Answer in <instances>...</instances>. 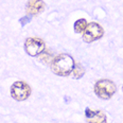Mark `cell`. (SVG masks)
Returning <instances> with one entry per match:
<instances>
[{"mask_svg": "<svg viewBox=\"0 0 123 123\" xmlns=\"http://www.w3.org/2000/svg\"><path fill=\"white\" fill-rule=\"evenodd\" d=\"M74 65L75 63L72 56L62 53L51 61V70L60 76H68L72 73Z\"/></svg>", "mask_w": 123, "mask_h": 123, "instance_id": "1", "label": "cell"}, {"mask_svg": "<svg viewBox=\"0 0 123 123\" xmlns=\"http://www.w3.org/2000/svg\"><path fill=\"white\" fill-rule=\"evenodd\" d=\"M117 90L116 84L111 80H99L94 84L93 87V91L100 99L103 100H108L111 99L112 96L115 94V92Z\"/></svg>", "mask_w": 123, "mask_h": 123, "instance_id": "2", "label": "cell"}, {"mask_svg": "<svg viewBox=\"0 0 123 123\" xmlns=\"http://www.w3.org/2000/svg\"><path fill=\"white\" fill-rule=\"evenodd\" d=\"M31 87L25 82L17 81L11 87V96L16 101H25L30 97Z\"/></svg>", "mask_w": 123, "mask_h": 123, "instance_id": "3", "label": "cell"}, {"mask_svg": "<svg viewBox=\"0 0 123 123\" xmlns=\"http://www.w3.org/2000/svg\"><path fill=\"white\" fill-rule=\"evenodd\" d=\"M45 42L37 37H30L25 42V50L31 56H37L45 51Z\"/></svg>", "mask_w": 123, "mask_h": 123, "instance_id": "4", "label": "cell"}, {"mask_svg": "<svg viewBox=\"0 0 123 123\" xmlns=\"http://www.w3.org/2000/svg\"><path fill=\"white\" fill-rule=\"evenodd\" d=\"M104 35V30L97 22H90L87 25V28L83 33V39L85 43H92L100 39Z\"/></svg>", "mask_w": 123, "mask_h": 123, "instance_id": "5", "label": "cell"}, {"mask_svg": "<svg viewBox=\"0 0 123 123\" xmlns=\"http://www.w3.org/2000/svg\"><path fill=\"white\" fill-rule=\"evenodd\" d=\"M85 117L87 123H106V116L101 111H91L90 108H86Z\"/></svg>", "mask_w": 123, "mask_h": 123, "instance_id": "6", "label": "cell"}, {"mask_svg": "<svg viewBox=\"0 0 123 123\" xmlns=\"http://www.w3.org/2000/svg\"><path fill=\"white\" fill-rule=\"evenodd\" d=\"M45 9V2L43 0H29L25 6L29 15H38Z\"/></svg>", "mask_w": 123, "mask_h": 123, "instance_id": "7", "label": "cell"}, {"mask_svg": "<svg viewBox=\"0 0 123 123\" xmlns=\"http://www.w3.org/2000/svg\"><path fill=\"white\" fill-rule=\"evenodd\" d=\"M87 21L86 19L84 18H81L79 20H76L75 22H74V32L75 33H84V31H85V29L87 28Z\"/></svg>", "mask_w": 123, "mask_h": 123, "instance_id": "8", "label": "cell"}, {"mask_svg": "<svg viewBox=\"0 0 123 123\" xmlns=\"http://www.w3.org/2000/svg\"><path fill=\"white\" fill-rule=\"evenodd\" d=\"M72 73H73V76L75 79H81L82 76L84 75V73H85V69H84V67L81 65V64H75Z\"/></svg>", "mask_w": 123, "mask_h": 123, "instance_id": "9", "label": "cell"}, {"mask_svg": "<svg viewBox=\"0 0 123 123\" xmlns=\"http://www.w3.org/2000/svg\"><path fill=\"white\" fill-rule=\"evenodd\" d=\"M27 22H30V16H25L20 19V24H21V25H25Z\"/></svg>", "mask_w": 123, "mask_h": 123, "instance_id": "10", "label": "cell"}, {"mask_svg": "<svg viewBox=\"0 0 123 123\" xmlns=\"http://www.w3.org/2000/svg\"><path fill=\"white\" fill-rule=\"evenodd\" d=\"M122 91H123V86H122Z\"/></svg>", "mask_w": 123, "mask_h": 123, "instance_id": "11", "label": "cell"}]
</instances>
